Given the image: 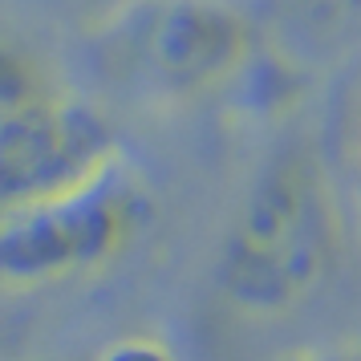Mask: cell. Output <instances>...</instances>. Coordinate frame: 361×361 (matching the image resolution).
Wrapping results in <instances>:
<instances>
[{
	"label": "cell",
	"instance_id": "6da1fadb",
	"mask_svg": "<svg viewBox=\"0 0 361 361\" xmlns=\"http://www.w3.org/2000/svg\"><path fill=\"white\" fill-rule=\"evenodd\" d=\"M341 215L333 175L309 142L272 150L231 212L215 280L228 305L280 317L305 305L337 264Z\"/></svg>",
	"mask_w": 361,
	"mask_h": 361
},
{
	"label": "cell",
	"instance_id": "7a4b0ae2",
	"mask_svg": "<svg viewBox=\"0 0 361 361\" xmlns=\"http://www.w3.org/2000/svg\"><path fill=\"white\" fill-rule=\"evenodd\" d=\"M154 219L147 187L114 171L90 191L0 224V284L45 288L118 264Z\"/></svg>",
	"mask_w": 361,
	"mask_h": 361
},
{
	"label": "cell",
	"instance_id": "3957f363",
	"mask_svg": "<svg viewBox=\"0 0 361 361\" xmlns=\"http://www.w3.org/2000/svg\"><path fill=\"white\" fill-rule=\"evenodd\" d=\"M122 171L114 126L85 102L49 94L0 122V224L98 187Z\"/></svg>",
	"mask_w": 361,
	"mask_h": 361
},
{
	"label": "cell",
	"instance_id": "277c9868",
	"mask_svg": "<svg viewBox=\"0 0 361 361\" xmlns=\"http://www.w3.org/2000/svg\"><path fill=\"white\" fill-rule=\"evenodd\" d=\"M142 53L163 90L215 94L252 66L256 25L228 0H166L147 25Z\"/></svg>",
	"mask_w": 361,
	"mask_h": 361
},
{
	"label": "cell",
	"instance_id": "5b68a950",
	"mask_svg": "<svg viewBox=\"0 0 361 361\" xmlns=\"http://www.w3.org/2000/svg\"><path fill=\"white\" fill-rule=\"evenodd\" d=\"M53 90L45 85V73L29 53H20L17 45L0 41V122L25 114L29 106L41 98H49Z\"/></svg>",
	"mask_w": 361,
	"mask_h": 361
},
{
	"label": "cell",
	"instance_id": "8992f818",
	"mask_svg": "<svg viewBox=\"0 0 361 361\" xmlns=\"http://www.w3.org/2000/svg\"><path fill=\"white\" fill-rule=\"evenodd\" d=\"M94 361H179L175 357V349L159 337H122V341L106 345Z\"/></svg>",
	"mask_w": 361,
	"mask_h": 361
},
{
	"label": "cell",
	"instance_id": "52a82bcc",
	"mask_svg": "<svg viewBox=\"0 0 361 361\" xmlns=\"http://www.w3.org/2000/svg\"><path fill=\"white\" fill-rule=\"evenodd\" d=\"M357 203H361V130H357Z\"/></svg>",
	"mask_w": 361,
	"mask_h": 361
},
{
	"label": "cell",
	"instance_id": "ba28073f",
	"mask_svg": "<svg viewBox=\"0 0 361 361\" xmlns=\"http://www.w3.org/2000/svg\"><path fill=\"white\" fill-rule=\"evenodd\" d=\"M337 361H361V353H345V357H337Z\"/></svg>",
	"mask_w": 361,
	"mask_h": 361
}]
</instances>
